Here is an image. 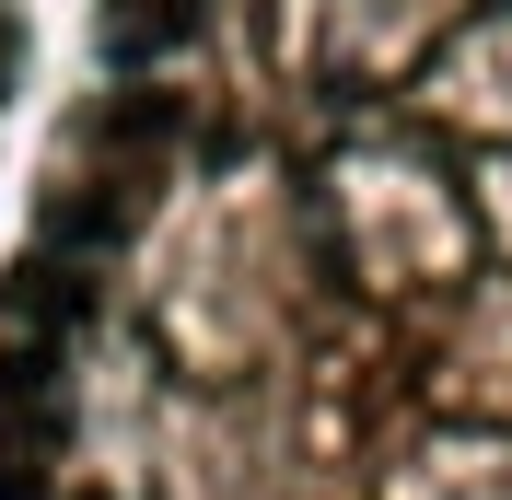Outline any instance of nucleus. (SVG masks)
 <instances>
[{
	"label": "nucleus",
	"instance_id": "1",
	"mask_svg": "<svg viewBox=\"0 0 512 500\" xmlns=\"http://www.w3.org/2000/svg\"><path fill=\"white\" fill-rule=\"evenodd\" d=\"M198 12H210V0H117V47L128 59H140V47H175Z\"/></svg>",
	"mask_w": 512,
	"mask_h": 500
}]
</instances>
